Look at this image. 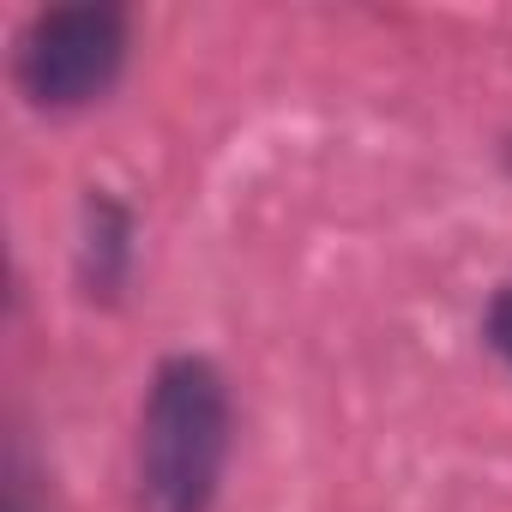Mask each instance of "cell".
<instances>
[{"instance_id": "7a4b0ae2", "label": "cell", "mask_w": 512, "mask_h": 512, "mask_svg": "<svg viewBox=\"0 0 512 512\" xmlns=\"http://www.w3.org/2000/svg\"><path fill=\"white\" fill-rule=\"evenodd\" d=\"M133 67V13L121 0H61L13 31V91L31 115L67 121L121 91Z\"/></svg>"}, {"instance_id": "6da1fadb", "label": "cell", "mask_w": 512, "mask_h": 512, "mask_svg": "<svg viewBox=\"0 0 512 512\" xmlns=\"http://www.w3.org/2000/svg\"><path fill=\"white\" fill-rule=\"evenodd\" d=\"M235 458V392L217 356L169 350L133 428V512H217Z\"/></svg>"}, {"instance_id": "3957f363", "label": "cell", "mask_w": 512, "mask_h": 512, "mask_svg": "<svg viewBox=\"0 0 512 512\" xmlns=\"http://www.w3.org/2000/svg\"><path fill=\"white\" fill-rule=\"evenodd\" d=\"M139 278V211L115 187H85L73 223V290L85 308H121Z\"/></svg>"}, {"instance_id": "8992f818", "label": "cell", "mask_w": 512, "mask_h": 512, "mask_svg": "<svg viewBox=\"0 0 512 512\" xmlns=\"http://www.w3.org/2000/svg\"><path fill=\"white\" fill-rule=\"evenodd\" d=\"M500 169H506V181H512V133L500 139Z\"/></svg>"}, {"instance_id": "277c9868", "label": "cell", "mask_w": 512, "mask_h": 512, "mask_svg": "<svg viewBox=\"0 0 512 512\" xmlns=\"http://www.w3.org/2000/svg\"><path fill=\"white\" fill-rule=\"evenodd\" d=\"M0 512H49V470L25 416H7V452H0Z\"/></svg>"}, {"instance_id": "5b68a950", "label": "cell", "mask_w": 512, "mask_h": 512, "mask_svg": "<svg viewBox=\"0 0 512 512\" xmlns=\"http://www.w3.org/2000/svg\"><path fill=\"white\" fill-rule=\"evenodd\" d=\"M482 344H488V356L512 374V278L506 284H494V296L482 302Z\"/></svg>"}]
</instances>
